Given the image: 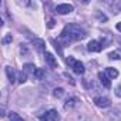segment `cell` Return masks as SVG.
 I'll return each mask as SVG.
<instances>
[{"instance_id":"1","label":"cell","mask_w":121,"mask_h":121,"mask_svg":"<svg viewBox=\"0 0 121 121\" xmlns=\"http://www.w3.org/2000/svg\"><path fill=\"white\" fill-rule=\"evenodd\" d=\"M84 37H86V31H84L78 24L70 23V24H67V26L63 29V31H61V34H60L58 40L61 41V43H64V44H69V43H71V41L83 40Z\"/></svg>"},{"instance_id":"2","label":"cell","mask_w":121,"mask_h":121,"mask_svg":"<svg viewBox=\"0 0 121 121\" xmlns=\"http://www.w3.org/2000/svg\"><path fill=\"white\" fill-rule=\"evenodd\" d=\"M66 63H67V64L73 69V71H74L76 74H84V71H86L84 64H83L81 61H78V60H76L74 57L69 56V57L66 58Z\"/></svg>"},{"instance_id":"3","label":"cell","mask_w":121,"mask_h":121,"mask_svg":"<svg viewBox=\"0 0 121 121\" xmlns=\"http://www.w3.org/2000/svg\"><path fill=\"white\" fill-rule=\"evenodd\" d=\"M40 121H58L60 120V115H58V112L56 111V110H48V111H46L44 114H41L40 117Z\"/></svg>"},{"instance_id":"4","label":"cell","mask_w":121,"mask_h":121,"mask_svg":"<svg viewBox=\"0 0 121 121\" xmlns=\"http://www.w3.org/2000/svg\"><path fill=\"white\" fill-rule=\"evenodd\" d=\"M94 104L98 108H107L111 105V100L108 97H94Z\"/></svg>"},{"instance_id":"5","label":"cell","mask_w":121,"mask_h":121,"mask_svg":"<svg viewBox=\"0 0 121 121\" xmlns=\"http://www.w3.org/2000/svg\"><path fill=\"white\" fill-rule=\"evenodd\" d=\"M74 10V7L71 6V4H58L57 7H56V12L58 13V14H69V13H71Z\"/></svg>"},{"instance_id":"6","label":"cell","mask_w":121,"mask_h":121,"mask_svg":"<svg viewBox=\"0 0 121 121\" xmlns=\"http://www.w3.org/2000/svg\"><path fill=\"white\" fill-rule=\"evenodd\" d=\"M44 60H46V63L51 67V69H56L57 66H58V63H57V60H56V57L51 54V53H44Z\"/></svg>"},{"instance_id":"7","label":"cell","mask_w":121,"mask_h":121,"mask_svg":"<svg viewBox=\"0 0 121 121\" xmlns=\"http://www.w3.org/2000/svg\"><path fill=\"white\" fill-rule=\"evenodd\" d=\"M87 48H88L90 51H93V53H98V51L103 50V44H101L100 41H97V40H91V41L88 43Z\"/></svg>"},{"instance_id":"8","label":"cell","mask_w":121,"mask_h":121,"mask_svg":"<svg viewBox=\"0 0 121 121\" xmlns=\"http://www.w3.org/2000/svg\"><path fill=\"white\" fill-rule=\"evenodd\" d=\"M98 80H100V83H101L105 88H110V87H111V80H110V77H108L105 73L100 71V73H98Z\"/></svg>"},{"instance_id":"9","label":"cell","mask_w":121,"mask_h":121,"mask_svg":"<svg viewBox=\"0 0 121 121\" xmlns=\"http://www.w3.org/2000/svg\"><path fill=\"white\" fill-rule=\"evenodd\" d=\"M6 74H7V78H9V81H10L12 84L17 80V74H16V70H14L13 67L7 66V67H6Z\"/></svg>"},{"instance_id":"10","label":"cell","mask_w":121,"mask_h":121,"mask_svg":"<svg viewBox=\"0 0 121 121\" xmlns=\"http://www.w3.org/2000/svg\"><path fill=\"white\" fill-rule=\"evenodd\" d=\"M78 104V98L77 97H70L67 101H66V104H64V108L67 110V111H71L76 105Z\"/></svg>"},{"instance_id":"11","label":"cell","mask_w":121,"mask_h":121,"mask_svg":"<svg viewBox=\"0 0 121 121\" xmlns=\"http://www.w3.org/2000/svg\"><path fill=\"white\" fill-rule=\"evenodd\" d=\"M33 46L36 47L37 51H44L46 50V43L41 39H33Z\"/></svg>"},{"instance_id":"12","label":"cell","mask_w":121,"mask_h":121,"mask_svg":"<svg viewBox=\"0 0 121 121\" xmlns=\"http://www.w3.org/2000/svg\"><path fill=\"white\" fill-rule=\"evenodd\" d=\"M105 74H107L110 78H117V77H118V70H117V69H112V67H107V69H105Z\"/></svg>"},{"instance_id":"13","label":"cell","mask_w":121,"mask_h":121,"mask_svg":"<svg viewBox=\"0 0 121 121\" xmlns=\"http://www.w3.org/2000/svg\"><path fill=\"white\" fill-rule=\"evenodd\" d=\"M23 71H24L26 74H29V73H33V74H34V71H36V67H34V64H31V63H27V64H24V66H23Z\"/></svg>"},{"instance_id":"14","label":"cell","mask_w":121,"mask_h":121,"mask_svg":"<svg viewBox=\"0 0 121 121\" xmlns=\"http://www.w3.org/2000/svg\"><path fill=\"white\" fill-rule=\"evenodd\" d=\"M36 78H39V80H44L46 78V71L43 70V69H36V71H34V74H33Z\"/></svg>"},{"instance_id":"15","label":"cell","mask_w":121,"mask_h":121,"mask_svg":"<svg viewBox=\"0 0 121 121\" xmlns=\"http://www.w3.org/2000/svg\"><path fill=\"white\" fill-rule=\"evenodd\" d=\"M9 118H10V121H24L17 112H14V111H12V112H9Z\"/></svg>"},{"instance_id":"16","label":"cell","mask_w":121,"mask_h":121,"mask_svg":"<svg viewBox=\"0 0 121 121\" xmlns=\"http://www.w3.org/2000/svg\"><path fill=\"white\" fill-rule=\"evenodd\" d=\"M26 80H27V74L22 70V71L17 74V81H19L20 84H23V83H26Z\"/></svg>"},{"instance_id":"17","label":"cell","mask_w":121,"mask_h":121,"mask_svg":"<svg viewBox=\"0 0 121 121\" xmlns=\"http://www.w3.org/2000/svg\"><path fill=\"white\" fill-rule=\"evenodd\" d=\"M53 94H54V97H57V98H61V97L64 95V90H63L61 87H58V88H56V90H54V93H53Z\"/></svg>"},{"instance_id":"18","label":"cell","mask_w":121,"mask_h":121,"mask_svg":"<svg viewBox=\"0 0 121 121\" xmlns=\"http://www.w3.org/2000/svg\"><path fill=\"white\" fill-rule=\"evenodd\" d=\"M54 26H56V20H54L53 17H48V19H47V27H48V29H53Z\"/></svg>"},{"instance_id":"19","label":"cell","mask_w":121,"mask_h":121,"mask_svg":"<svg viewBox=\"0 0 121 121\" xmlns=\"http://www.w3.org/2000/svg\"><path fill=\"white\" fill-rule=\"evenodd\" d=\"M108 58H111V60H118V58H120V54H118L117 51H112V53L108 54Z\"/></svg>"},{"instance_id":"20","label":"cell","mask_w":121,"mask_h":121,"mask_svg":"<svg viewBox=\"0 0 121 121\" xmlns=\"http://www.w3.org/2000/svg\"><path fill=\"white\" fill-rule=\"evenodd\" d=\"M13 40V37H12V34H7L4 39H3V44H7V43H10Z\"/></svg>"},{"instance_id":"21","label":"cell","mask_w":121,"mask_h":121,"mask_svg":"<svg viewBox=\"0 0 121 121\" xmlns=\"http://www.w3.org/2000/svg\"><path fill=\"white\" fill-rule=\"evenodd\" d=\"M64 77H66V78H67V80H69V81H70V84H73V86H74V84H76V81H74V80H73V77H71V76H69V74H67V73H64Z\"/></svg>"},{"instance_id":"22","label":"cell","mask_w":121,"mask_h":121,"mask_svg":"<svg viewBox=\"0 0 121 121\" xmlns=\"http://www.w3.org/2000/svg\"><path fill=\"white\" fill-rule=\"evenodd\" d=\"M115 94H117L118 97H121V84H120V86L115 88Z\"/></svg>"},{"instance_id":"23","label":"cell","mask_w":121,"mask_h":121,"mask_svg":"<svg viewBox=\"0 0 121 121\" xmlns=\"http://www.w3.org/2000/svg\"><path fill=\"white\" fill-rule=\"evenodd\" d=\"M97 16H98V19H100V20H103V22H105V20H107V17H105L104 14H101V13H98Z\"/></svg>"},{"instance_id":"24","label":"cell","mask_w":121,"mask_h":121,"mask_svg":"<svg viewBox=\"0 0 121 121\" xmlns=\"http://www.w3.org/2000/svg\"><path fill=\"white\" fill-rule=\"evenodd\" d=\"M115 29H117V30H118V31L121 33V22H120V23H117V26H115Z\"/></svg>"}]
</instances>
